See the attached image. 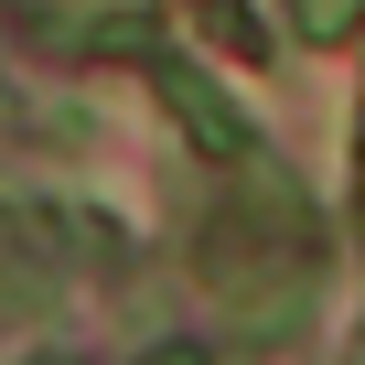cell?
<instances>
[{"mask_svg": "<svg viewBox=\"0 0 365 365\" xmlns=\"http://www.w3.org/2000/svg\"><path fill=\"white\" fill-rule=\"evenodd\" d=\"M312 205L290 194V182L269 172V161H247L237 172V205L205 226V290H215V312L237 322V333H290L301 312H312Z\"/></svg>", "mask_w": 365, "mask_h": 365, "instance_id": "obj_1", "label": "cell"}, {"mask_svg": "<svg viewBox=\"0 0 365 365\" xmlns=\"http://www.w3.org/2000/svg\"><path fill=\"white\" fill-rule=\"evenodd\" d=\"M150 97H161V108L182 118V140H194L205 161H226V172L269 161V150H258V129H247V118H237V108H226V97H215L205 76H194V65H182V54H150Z\"/></svg>", "mask_w": 365, "mask_h": 365, "instance_id": "obj_2", "label": "cell"}, {"mask_svg": "<svg viewBox=\"0 0 365 365\" xmlns=\"http://www.w3.org/2000/svg\"><path fill=\"white\" fill-rule=\"evenodd\" d=\"M43 290H54V258H43V226L0 205V322H22V312H43Z\"/></svg>", "mask_w": 365, "mask_h": 365, "instance_id": "obj_3", "label": "cell"}, {"mask_svg": "<svg viewBox=\"0 0 365 365\" xmlns=\"http://www.w3.org/2000/svg\"><path fill=\"white\" fill-rule=\"evenodd\" d=\"M290 33L333 54V43H354V33H365V0H290Z\"/></svg>", "mask_w": 365, "mask_h": 365, "instance_id": "obj_4", "label": "cell"}, {"mask_svg": "<svg viewBox=\"0 0 365 365\" xmlns=\"http://www.w3.org/2000/svg\"><path fill=\"white\" fill-rule=\"evenodd\" d=\"M140 365H215V344H150Z\"/></svg>", "mask_w": 365, "mask_h": 365, "instance_id": "obj_5", "label": "cell"}, {"mask_svg": "<svg viewBox=\"0 0 365 365\" xmlns=\"http://www.w3.org/2000/svg\"><path fill=\"white\" fill-rule=\"evenodd\" d=\"M22 365H76V354H22Z\"/></svg>", "mask_w": 365, "mask_h": 365, "instance_id": "obj_6", "label": "cell"}]
</instances>
